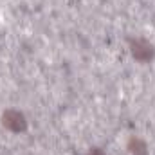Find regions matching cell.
<instances>
[{
	"mask_svg": "<svg viewBox=\"0 0 155 155\" xmlns=\"http://www.w3.org/2000/svg\"><path fill=\"white\" fill-rule=\"evenodd\" d=\"M2 124H4L7 130H11V132L20 134V132H25V128H27V119H25V116H24L20 110L9 108V110H5V112L2 114Z\"/></svg>",
	"mask_w": 155,
	"mask_h": 155,
	"instance_id": "6da1fadb",
	"label": "cell"
},
{
	"mask_svg": "<svg viewBox=\"0 0 155 155\" xmlns=\"http://www.w3.org/2000/svg\"><path fill=\"white\" fill-rule=\"evenodd\" d=\"M130 51L132 56L139 61H150L155 54L153 45L144 38H132L130 40Z\"/></svg>",
	"mask_w": 155,
	"mask_h": 155,
	"instance_id": "7a4b0ae2",
	"label": "cell"
},
{
	"mask_svg": "<svg viewBox=\"0 0 155 155\" xmlns=\"http://www.w3.org/2000/svg\"><path fill=\"white\" fill-rule=\"evenodd\" d=\"M128 152H130V155H148V146L143 139L132 137L128 141Z\"/></svg>",
	"mask_w": 155,
	"mask_h": 155,
	"instance_id": "3957f363",
	"label": "cell"
},
{
	"mask_svg": "<svg viewBox=\"0 0 155 155\" xmlns=\"http://www.w3.org/2000/svg\"><path fill=\"white\" fill-rule=\"evenodd\" d=\"M87 155H107V153H105L101 148H90V152H88Z\"/></svg>",
	"mask_w": 155,
	"mask_h": 155,
	"instance_id": "277c9868",
	"label": "cell"
}]
</instances>
